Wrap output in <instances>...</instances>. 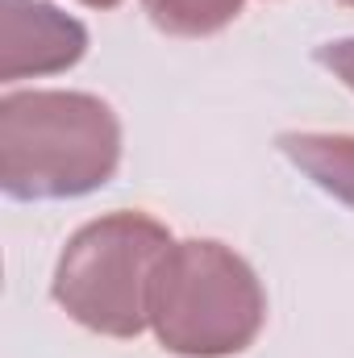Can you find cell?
Returning a JSON list of instances; mask_svg holds the SVG:
<instances>
[{
    "mask_svg": "<svg viewBox=\"0 0 354 358\" xmlns=\"http://www.w3.org/2000/svg\"><path fill=\"white\" fill-rule=\"evenodd\" d=\"M321 63H325V67H338V71L346 76V84L354 88V42L325 46V50H321Z\"/></svg>",
    "mask_w": 354,
    "mask_h": 358,
    "instance_id": "cell-1",
    "label": "cell"
},
{
    "mask_svg": "<svg viewBox=\"0 0 354 358\" xmlns=\"http://www.w3.org/2000/svg\"><path fill=\"white\" fill-rule=\"evenodd\" d=\"M88 4H100V8H108V4H117V0H88Z\"/></svg>",
    "mask_w": 354,
    "mask_h": 358,
    "instance_id": "cell-2",
    "label": "cell"
}]
</instances>
